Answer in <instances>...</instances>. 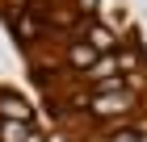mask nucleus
Here are the masks:
<instances>
[{"mask_svg":"<svg viewBox=\"0 0 147 142\" xmlns=\"http://www.w3.org/2000/svg\"><path fill=\"white\" fill-rule=\"evenodd\" d=\"M109 142H139V130H122V134H113Z\"/></svg>","mask_w":147,"mask_h":142,"instance_id":"20e7f679","label":"nucleus"},{"mask_svg":"<svg viewBox=\"0 0 147 142\" xmlns=\"http://www.w3.org/2000/svg\"><path fill=\"white\" fill-rule=\"evenodd\" d=\"M0 138H4V142H30V138H34V134L25 130V121H9V125H4V134H0Z\"/></svg>","mask_w":147,"mask_h":142,"instance_id":"7ed1b4c3","label":"nucleus"},{"mask_svg":"<svg viewBox=\"0 0 147 142\" xmlns=\"http://www.w3.org/2000/svg\"><path fill=\"white\" fill-rule=\"evenodd\" d=\"M130 105H135L130 92H101L88 100V113L92 117H118V113H130Z\"/></svg>","mask_w":147,"mask_h":142,"instance_id":"f257e3e1","label":"nucleus"},{"mask_svg":"<svg viewBox=\"0 0 147 142\" xmlns=\"http://www.w3.org/2000/svg\"><path fill=\"white\" fill-rule=\"evenodd\" d=\"M0 113H4V117H13V121H25V117H30V109H25L17 96H4V100H0Z\"/></svg>","mask_w":147,"mask_h":142,"instance_id":"f03ea898","label":"nucleus"}]
</instances>
